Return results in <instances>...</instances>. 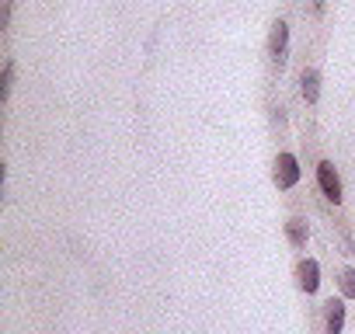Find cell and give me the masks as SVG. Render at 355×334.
<instances>
[{
  "instance_id": "obj_1",
  "label": "cell",
  "mask_w": 355,
  "mask_h": 334,
  "mask_svg": "<svg viewBox=\"0 0 355 334\" xmlns=\"http://www.w3.org/2000/svg\"><path fill=\"white\" fill-rule=\"evenodd\" d=\"M272 182H275V188H282V192L296 188V182H300V160H296V153H279V157H275Z\"/></svg>"
},
{
  "instance_id": "obj_2",
  "label": "cell",
  "mask_w": 355,
  "mask_h": 334,
  "mask_svg": "<svg viewBox=\"0 0 355 334\" xmlns=\"http://www.w3.org/2000/svg\"><path fill=\"white\" fill-rule=\"evenodd\" d=\"M317 185H320V192H324V199L331 206H341V178H338L331 160H320L317 164Z\"/></svg>"
},
{
  "instance_id": "obj_3",
  "label": "cell",
  "mask_w": 355,
  "mask_h": 334,
  "mask_svg": "<svg viewBox=\"0 0 355 334\" xmlns=\"http://www.w3.org/2000/svg\"><path fill=\"white\" fill-rule=\"evenodd\" d=\"M268 56H272V67H275V70L286 67V60H289V25H286V21H275V25H272Z\"/></svg>"
},
{
  "instance_id": "obj_4",
  "label": "cell",
  "mask_w": 355,
  "mask_h": 334,
  "mask_svg": "<svg viewBox=\"0 0 355 334\" xmlns=\"http://www.w3.org/2000/svg\"><path fill=\"white\" fill-rule=\"evenodd\" d=\"M296 285H300L306 296H313V292L320 289V261H317V258H303V261L296 265Z\"/></svg>"
},
{
  "instance_id": "obj_5",
  "label": "cell",
  "mask_w": 355,
  "mask_h": 334,
  "mask_svg": "<svg viewBox=\"0 0 355 334\" xmlns=\"http://www.w3.org/2000/svg\"><path fill=\"white\" fill-rule=\"evenodd\" d=\"M324 334H341L345 331V296L341 299H327V310H324Z\"/></svg>"
},
{
  "instance_id": "obj_6",
  "label": "cell",
  "mask_w": 355,
  "mask_h": 334,
  "mask_svg": "<svg viewBox=\"0 0 355 334\" xmlns=\"http://www.w3.org/2000/svg\"><path fill=\"white\" fill-rule=\"evenodd\" d=\"M300 94H303L306 105H317V98H320V73H317V70H303V77H300Z\"/></svg>"
},
{
  "instance_id": "obj_7",
  "label": "cell",
  "mask_w": 355,
  "mask_h": 334,
  "mask_svg": "<svg viewBox=\"0 0 355 334\" xmlns=\"http://www.w3.org/2000/svg\"><path fill=\"white\" fill-rule=\"evenodd\" d=\"M286 237H289L293 247H306V240H310V227H306V220H303V216H293V220L286 223Z\"/></svg>"
},
{
  "instance_id": "obj_8",
  "label": "cell",
  "mask_w": 355,
  "mask_h": 334,
  "mask_svg": "<svg viewBox=\"0 0 355 334\" xmlns=\"http://www.w3.org/2000/svg\"><path fill=\"white\" fill-rule=\"evenodd\" d=\"M338 289H341L345 299H355V268H352V265H345V268L338 272Z\"/></svg>"
},
{
  "instance_id": "obj_9",
  "label": "cell",
  "mask_w": 355,
  "mask_h": 334,
  "mask_svg": "<svg viewBox=\"0 0 355 334\" xmlns=\"http://www.w3.org/2000/svg\"><path fill=\"white\" fill-rule=\"evenodd\" d=\"M11 84H15V63L8 60L4 63V73H0V98H4V101L11 98Z\"/></svg>"
},
{
  "instance_id": "obj_10",
  "label": "cell",
  "mask_w": 355,
  "mask_h": 334,
  "mask_svg": "<svg viewBox=\"0 0 355 334\" xmlns=\"http://www.w3.org/2000/svg\"><path fill=\"white\" fill-rule=\"evenodd\" d=\"M310 11H313V15H320V11H324V0H310Z\"/></svg>"
}]
</instances>
